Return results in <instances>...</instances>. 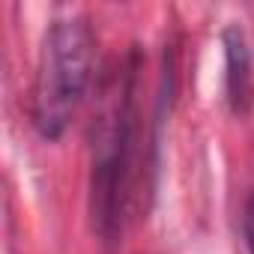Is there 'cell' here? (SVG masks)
Instances as JSON below:
<instances>
[{"instance_id":"1","label":"cell","mask_w":254,"mask_h":254,"mask_svg":"<svg viewBox=\"0 0 254 254\" xmlns=\"http://www.w3.org/2000/svg\"><path fill=\"white\" fill-rule=\"evenodd\" d=\"M93 72V33L84 21H57L42 45L36 90H33V123L42 138L54 141L66 126L90 84Z\"/></svg>"},{"instance_id":"2","label":"cell","mask_w":254,"mask_h":254,"mask_svg":"<svg viewBox=\"0 0 254 254\" xmlns=\"http://www.w3.org/2000/svg\"><path fill=\"white\" fill-rule=\"evenodd\" d=\"M132 141V75L105 105L93 126V221L105 245H117L123 233L126 165Z\"/></svg>"},{"instance_id":"3","label":"cell","mask_w":254,"mask_h":254,"mask_svg":"<svg viewBox=\"0 0 254 254\" xmlns=\"http://www.w3.org/2000/svg\"><path fill=\"white\" fill-rule=\"evenodd\" d=\"M224 48H227V96L233 111H245L251 93V75H248V48L236 27L224 30Z\"/></svg>"}]
</instances>
